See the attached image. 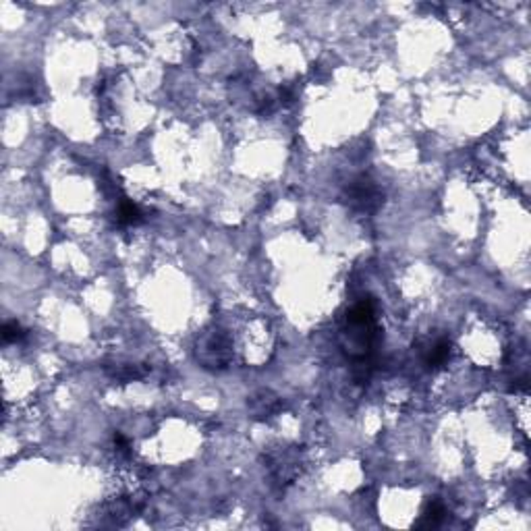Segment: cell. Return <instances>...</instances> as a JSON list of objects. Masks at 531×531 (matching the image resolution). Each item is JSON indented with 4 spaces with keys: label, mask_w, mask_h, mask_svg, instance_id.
<instances>
[{
    "label": "cell",
    "mask_w": 531,
    "mask_h": 531,
    "mask_svg": "<svg viewBox=\"0 0 531 531\" xmlns=\"http://www.w3.org/2000/svg\"><path fill=\"white\" fill-rule=\"evenodd\" d=\"M343 349L355 361H365L376 347V303L374 299H361L347 313V324L343 330Z\"/></svg>",
    "instance_id": "cell-1"
},
{
    "label": "cell",
    "mask_w": 531,
    "mask_h": 531,
    "mask_svg": "<svg viewBox=\"0 0 531 531\" xmlns=\"http://www.w3.org/2000/svg\"><path fill=\"white\" fill-rule=\"evenodd\" d=\"M231 355H233L231 341L223 332H212L207 339H203L201 345H197V359L203 363V368H212V370L227 368V363L231 361Z\"/></svg>",
    "instance_id": "cell-2"
},
{
    "label": "cell",
    "mask_w": 531,
    "mask_h": 531,
    "mask_svg": "<svg viewBox=\"0 0 531 531\" xmlns=\"http://www.w3.org/2000/svg\"><path fill=\"white\" fill-rule=\"evenodd\" d=\"M347 199H349L351 207L357 212H374L380 205L382 195L370 179L361 177L347 187Z\"/></svg>",
    "instance_id": "cell-3"
},
{
    "label": "cell",
    "mask_w": 531,
    "mask_h": 531,
    "mask_svg": "<svg viewBox=\"0 0 531 531\" xmlns=\"http://www.w3.org/2000/svg\"><path fill=\"white\" fill-rule=\"evenodd\" d=\"M449 357H451V343L447 339H438L426 349V357L423 359H426V365L430 370H438L449 361Z\"/></svg>",
    "instance_id": "cell-4"
},
{
    "label": "cell",
    "mask_w": 531,
    "mask_h": 531,
    "mask_svg": "<svg viewBox=\"0 0 531 531\" xmlns=\"http://www.w3.org/2000/svg\"><path fill=\"white\" fill-rule=\"evenodd\" d=\"M117 221L123 227H137L144 223V214L137 203H133L129 199H121L119 207H117Z\"/></svg>",
    "instance_id": "cell-5"
},
{
    "label": "cell",
    "mask_w": 531,
    "mask_h": 531,
    "mask_svg": "<svg viewBox=\"0 0 531 531\" xmlns=\"http://www.w3.org/2000/svg\"><path fill=\"white\" fill-rule=\"evenodd\" d=\"M444 515H447V510H444L442 502H440V500H430V502L426 504V508H423L419 521L415 523V527H426V529L438 527V525L444 521Z\"/></svg>",
    "instance_id": "cell-6"
},
{
    "label": "cell",
    "mask_w": 531,
    "mask_h": 531,
    "mask_svg": "<svg viewBox=\"0 0 531 531\" xmlns=\"http://www.w3.org/2000/svg\"><path fill=\"white\" fill-rule=\"evenodd\" d=\"M280 407L278 398L272 396L270 392H260L258 396L251 398V411L258 419H264V417H270L272 413H276Z\"/></svg>",
    "instance_id": "cell-7"
},
{
    "label": "cell",
    "mask_w": 531,
    "mask_h": 531,
    "mask_svg": "<svg viewBox=\"0 0 531 531\" xmlns=\"http://www.w3.org/2000/svg\"><path fill=\"white\" fill-rule=\"evenodd\" d=\"M21 339H25V330L21 328V324H17V322H7V324L3 326V341H5V343H17V341H21Z\"/></svg>",
    "instance_id": "cell-8"
}]
</instances>
